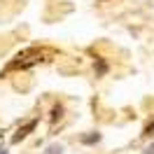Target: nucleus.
<instances>
[{"label": "nucleus", "mask_w": 154, "mask_h": 154, "mask_svg": "<svg viewBox=\"0 0 154 154\" xmlns=\"http://www.w3.org/2000/svg\"><path fill=\"white\" fill-rule=\"evenodd\" d=\"M0 154H7V152H5V149H0Z\"/></svg>", "instance_id": "nucleus-7"}, {"label": "nucleus", "mask_w": 154, "mask_h": 154, "mask_svg": "<svg viewBox=\"0 0 154 154\" xmlns=\"http://www.w3.org/2000/svg\"><path fill=\"white\" fill-rule=\"evenodd\" d=\"M61 152H63L61 145H51V147H47V152H45V154H61Z\"/></svg>", "instance_id": "nucleus-4"}, {"label": "nucleus", "mask_w": 154, "mask_h": 154, "mask_svg": "<svg viewBox=\"0 0 154 154\" xmlns=\"http://www.w3.org/2000/svg\"><path fill=\"white\" fill-rule=\"evenodd\" d=\"M145 154H154V145H152V147H147V149H145Z\"/></svg>", "instance_id": "nucleus-6"}, {"label": "nucleus", "mask_w": 154, "mask_h": 154, "mask_svg": "<svg viewBox=\"0 0 154 154\" xmlns=\"http://www.w3.org/2000/svg\"><path fill=\"white\" fill-rule=\"evenodd\" d=\"M61 115H63V107H61V105H56V107H54V112H51V122L61 119Z\"/></svg>", "instance_id": "nucleus-3"}, {"label": "nucleus", "mask_w": 154, "mask_h": 154, "mask_svg": "<svg viewBox=\"0 0 154 154\" xmlns=\"http://www.w3.org/2000/svg\"><path fill=\"white\" fill-rule=\"evenodd\" d=\"M35 124H38V122L33 119V122H28V124L23 126V128H19V131H17V135L12 138V143H21V140H23V138H26V135H28L33 128H35Z\"/></svg>", "instance_id": "nucleus-1"}, {"label": "nucleus", "mask_w": 154, "mask_h": 154, "mask_svg": "<svg viewBox=\"0 0 154 154\" xmlns=\"http://www.w3.org/2000/svg\"><path fill=\"white\" fill-rule=\"evenodd\" d=\"M154 133V122H149V124L145 126V135H152Z\"/></svg>", "instance_id": "nucleus-5"}, {"label": "nucleus", "mask_w": 154, "mask_h": 154, "mask_svg": "<svg viewBox=\"0 0 154 154\" xmlns=\"http://www.w3.org/2000/svg\"><path fill=\"white\" fill-rule=\"evenodd\" d=\"M100 140V133H91V135H84L82 138V143H87V145H94V143H98Z\"/></svg>", "instance_id": "nucleus-2"}]
</instances>
